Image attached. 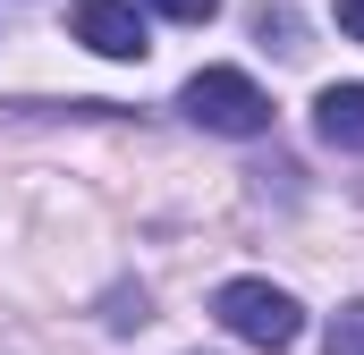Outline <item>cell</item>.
<instances>
[{
	"instance_id": "cell-1",
	"label": "cell",
	"mask_w": 364,
	"mask_h": 355,
	"mask_svg": "<svg viewBox=\"0 0 364 355\" xmlns=\"http://www.w3.org/2000/svg\"><path fill=\"white\" fill-rule=\"evenodd\" d=\"M212 313H220L229 339H246V347H263V355L305 339V305L288 288H272V279H220L212 288Z\"/></svg>"
},
{
	"instance_id": "cell-4",
	"label": "cell",
	"mask_w": 364,
	"mask_h": 355,
	"mask_svg": "<svg viewBox=\"0 0 364 355\" xmlns=\"http://www.w3.org/2000/svg\"><path fill=\"white\" fill-rule=\"evenodd\" d=\"M314 136L331 153H364V85H322L314 93Z\"/></svg>"
},
{
	"instance_id": "cell-6",
	"label": "cell",
	"mask_w": 364,
	"mask_h": 355,
	"mask_svg": "<svg viewBox=\"0 0 364 355\" xmlns=\"http://www.w3.org/2000/svg\"><path fill=\"white\" fill-rule=\"evenodd\" d=\"M136 9H161L170 26H212L220 17V0H136Z\"/></svg>"
},
{
	"instance_id": "cell-3",
	"label": "cell",
	"mask_w": 364,
	"mask_h": 355,
	"mask_svg": "<svg viewBox=\"0 0 364 355\" xmlns=\"http://www.w3.org/2000/svg\"><path fill=\"white\" fill-rule=\"evenodd\" d=\"M68 26H77V43L102 51V60H144L153 43H144V9L136 0H77L68 9Z\"/></svg>"
},
{
	"instance_id": "cell-2",
	"label": "cell",
	"mask_w": 364,
	"mask_h": 355,
	"mask_svg": "<svg viewBox=\"0 0 364 355\" xmlns=\"http://www.w3.org/2000/svg\"><path fill=\"white\" fill-rule=\"evenodd\" d=\"M178 110L203 136H263V127H272V93L255 85L246 68H195L178 85Z\"/></svg>"
},
{
	"instance_id": "cell-5",
	"label": "cell",
	"mask_w": 364,
	"mask_h": 355,
	"mask_svg": "<svg viewBox=\"0 0 364 355\" xmlns=\"http://www.w3.org/2000/svg\"><path fill=\"white\" fill-rule=\"evenodd\" d=\"M322 355H364V296H348V305L331 313V339H322Z\"/></svg>"
},
{
	"instance_id": "cell-7",
	"label": "cell",
	"mask_w": 364,
	"mask_h": 355,
	"mask_svg": "<svg viewBox=\"0 0 364 355\" xmlns=\"http://www.w3.org/2000/svg\"><path fill=\"white\" fill-rule=\"evenodd\" d=\"M331 9H339V26H348V34L364 43V0H331Z\"/></svg>"
}]
</instances>
